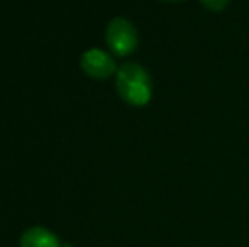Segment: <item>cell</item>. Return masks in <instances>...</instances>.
Here are the masks:
<instances>
[{
    "label": "cell",
    "mask_w": 249,
    "mask_h": 247,
    "mask_svg": "<svg viewBox=\"0 0 249 247\" xmlns=\"http://www.w3.org/2000/svg\"><path fill=\"white\" fill-rule=\"evenodd\" d=\"M105 41L112 53H115L117 56H127L134 53V49L138 48L139 36L131 20L124 17H115L108 22L105 31Z\"/></svg>",
    "instance_id": "cell-2"
},
{
    "label": "cell",
    "mask_w": 249,
    "mask_h": 247,
    "mask_svg": "<svg viewBox=\"0 0 249 247\" xmlns=\"http://www.w3.org/2000/svg\"><path fill=\"white\" fill-rule=\"evenodd\" d=\"M82 69L95 80H105L115 71V61L102 49H89L82 56Z\"/></svg>",
    "instance_id": "cell-3"
},
{
    "label": "cell",
    "mask_w": 249,
    "mask_h": 247,
    "mask_svg": "<svg viewBox=\"0 0 249 247\" xmlns=\"http://www.w3.org/2000/svg\"><path fill=\"white\" fill-rule=\"evenodd\" d=\"M20 247H61V244L48 229L31 227L20 235Z\"/></svg>",
    "instance_id": "cell-4"
},
{
    "label": "cell",
    "mask_w": 249,
    "mask_h": 247,
    "mask_svg": "<svg viewBox=\"0 0 249 247\" xmlns=\"http://www.w3.org/2000/svg\"><path fill=\"white\" fill-rule=\"evenodd\" d=\"M161 2H181V0H161Z\"/></svg>",
    "instance_id": "cell-6"
},
{
    "label": "cell",
    "mask_w": 249,
    "mask_h": 247,
    "mask_svg": "<svg viewBox=\"0 0 249 247\" xmlns=\"http://www.w3.org/2000/svg\"><path fill=\"white\" fill-rule=\"evenodd\" d=\"M115 86L121 99L132 107H144L153 95L149 73L138 63H127L119 68Z\"/></svg>",
    "instance_id": "cell-1"
},
{
    "label": "cell",
    "mask_w": 249,
    "mask_h": 247,
    "mask_svg": "<svg viewBox=\"0 0 249 247\" xmlns=\"http://www.w3.org/2000/svg\"><path fill=\"white\" fill-rule=\"evenodd\" d=\"M207 10L210 12H222L227 5H229V0H198Z\"/></svg>",
    "instance_id": "cell-5"
}]
</instances>
